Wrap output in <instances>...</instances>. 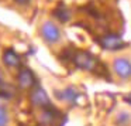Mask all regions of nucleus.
<instances>
[{
  "instance_id": "5",
  "label": "nucleus",
  "mask_w": 131,
  "mask_h": 126,
  "mask_svg": "<svg viewBox=\"0 0 131 126\" xmlns=\"http://www.w3.org/2000/svg\"><path fill=\"white\" fill-rule=\"evenodd\" d=\"M31 102L35 106H49V101L47 92L42 88H35L31 94Z\"/></svg>"
},
{
  "instance_id": "4",
  "label": "nucleus",
  "mask_w": 131,
  "mask_h": 126,
  "mask_svg": "<svg viewBox=\"0 0 131 126\" xmlns=\"http://www.w3.org/2000/svg\"><path fill=\"white\" fill-rule=\"evenodd\" d=\"M102 46L106 50H117L123 47V41L116 34H107L102 38Z\"/></svg>"
},
{
  "instance_id": "10",
  "label": "nucleus",
  "mask_w": 131,
  "mask_h": 126,
  "mask_svg": "<svg viewBox=\"0 0 131 126\" xmlns=\"http://www.w3.org/2000/svg\"><path fill=\"white\" fill-rule=\"evenodd\" d=\"M55 17L59 19L61 21H68L69 19H71V12H69L68 9H65V7H58L57 10H55Z\"/></svg>"
},
{
  "instance_id": "2",
  "label": "nucleus",
  "mask_w": 131,
  "mask_h": 126,
  "mask_svg": "<svg viewBox=\"0 0 131 126\" xmlns=\"http://www.w3.org/2000/svg\"><path fill=\"white\" fill-rule=\"evenodd\" d=\"M41 35H42V38L45 41L54 44V43H57V41H59L61 31L54 23H51V21H45V23L42 24V27H41Z\"/></svg>"
},
{
  "instance_id": "11",
  "label": "nucleus",
  "mask_w": 131,
  "mask_h": 126,
  "mask_svg": "<svg viewBox=\"0 0 131 126\" xmlns=\"http://www.w3.org/2000/svg\"><path fill=\"white\" fill-rule=\"evenodd\" d=\"M7 122H9V116L6 109L4 106H0V126H7Z\"/></svg>"
},
{
  "instance_id": "13",
  "label": "nucleus",
  "mask_w": 131,
  "mask_h": 126,
  "mask_svg": "<svg viewBox=\"0 0 131 126\" xmlns=\"http://www.w3.org/2000/svg\"><path fill=\"white\" fill-rule=\"evenodd\" d=\"M2 84H3V74L0 72V85H2Z\"/></svg>"
},
{
  "instance_id": "3",
  "label": "nucleus",
  "mask_w": 131,
  "mask_h": 126,
  "mask_svg": "<svg viewBox=\"0 0 131 126\" xmlns=\"http://www.w3.org/2000/svg\"><path fill=\"white\" fill-rule=\"evenodd\" d=\"M113 69L120 78L125 79V78L131 77V62L127 60V58H116L113 62Z\"/></svg>"
},
{
  "instance_id": "1",
  "label": "nucleus",
  "mask_w": 131,
  "mask_h": 126,
  "mask_svg": "<svg viewBox=\"0 0 131 126\" xmlns=\"http://www.w3.org/2000/svg\"><path fill=\"white\" fill-rule=\"evenodd\" d=\"M75 65L78 68H82V69H94L97 64V60L94 58V55H92L90 52L88 51H79L72 57Z\"/></svg>"
},
{
  "instance_id": "7",
  "label": "nucleus",
  "mask_w": 131,
  "mask_h": 126,
  "mask_svg": "<svg viewBox=\"0 0 131 126\" xmlns=\"http://www.w3.org/2000/svg\"><path fill=\"white\" fill-rule=\"evenodd\" d=\"M3 62L7 67H17L20 62V57L16 54L14 50H6L3 54Z\"/></svg>"
},
{
  "instance_id": "12",
  "label": "nucleus",
  "mask_w": 131,
  "mask_h": 126,
  "mask_svg": "<svg viewBox=\"0 0 131 126\" xmlns=\"http://www.w3.org/2000/svg\"><path fill=\"white\" fill-rule=\"evenodd\" d=\"M17 4H28L30 3V0H14Z\"/></svg>"
},
{
  "instance_id": "9",
  "label": "nucleus",
  "mask_w": 131,
  "mask_h": 126,
  "mask_svg": "<svg viewBox=\"0 0 131 126\" xmlns=\"http://www.w3.org/2000/svg\"><path fill=\"white\" fill-rule=\"evenodd\" d=\"M116 123L118 126H127L131 123V113L127 111H121L116 116Z\"/></svg>"
},
{
  "instance_id": "6",
  "label": "nucleus",
  "mask_w": 131,
  "mask_h": 126,
  "mask_svg": "<svg viewBox=\"0 0 131 126\" xmlns=\"http://www.w3.org/2000/svg\"><path fill=\"white\" fill-rule=\"evenodd\" d=\"M17 81L21 88H30L34 84V74L28 68H23L17 75Z\"/></svg>"
},
{
  "instance_id": "8",
  "label": "nucleus",
  "mask_w": 131,
  "mask_h": 126,
  "mask_svg": "<svg viewBox=\"0 0 131 126\" xmlns=\"http://www.w3.org/2000/svg\"><path fill=\"white\" fill-rule=\"evenodd\" d=\"M55 95H58V98H61V99H65V101H68V102H75V101H76V98L79 96L78 91H76L75 88H72V86L63 89L62 92H55Z\"/></svg>"
}]
</instances>
